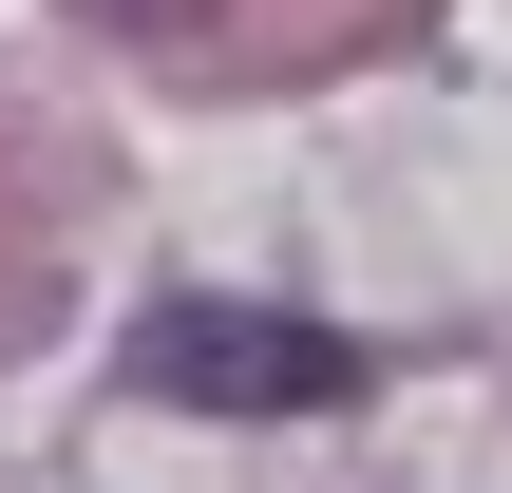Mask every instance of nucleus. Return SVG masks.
Instances as JSON below:
<instances>
[{
	"label": "nucleus",
	"mask_w": 512,
	"mask_h": 493,
	"mask_svg": "<svg viewBox=\"0 0 512 493\" xmlns=\"http://www.w3.org/2000/svg\"><path fill=\"white\" fill-rule=\"evenodd\" d=\"M133 380L190 399V418H342L361 399V342L304 323V304H152L133 323Z\"/></svg>",
	"instance_id": "1"
},
{
	"label": "nucleus",
	"mask_w": 512,
	"mask_h": 493,
	"mask_svg": "<svg viewBox=\"0 0 512 493\" xmlns=\"http://www.w3.org/2000/svg\"><path fill=\"white\" fill-rule=\"evenodd\" d=\"M95 19H133V38H171V19H209V0H95Z\"/></svg>",
	"instance_id": "2"
}]
</instances>
